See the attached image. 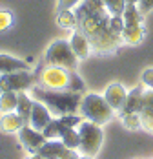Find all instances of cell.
<instances>
[{
    "mask_svg": "<svg viewBox=\"0 0 153 159\" xmlns=\"http://www.w3.org/2000/svg\"><path fill=\"white\" fill-rule=\"evenodd\" d=\"M140 0H126V6H138Z\"/></svg>",
    "mask_w": 153,
    "mask_h": 159,
    "instance_id": "1f68e13d",
    "label": "cell"
},
{
    "mask_svg": "<svg viewBox=\"0 0 153 159\" xmlns=\"http://www.w3.org/2000/svg\"><path fill=\"white\" fill-rule=\"evenodd\" d=\"M73 154L75 152L66 148L60 139H47L46 144L37 152V156L42 159H68V157H71Z\"/></svg>",
    "mask_w": 153,
    "mask_h": 159,
    "instance_id": "9c48e42d",
    "label": "cell"
},
{
    "mask_svg": "<svg viewBox=\"0 0 153 159\" xmlns=\"http://www.w3.org/2000/svg\"><path fill=\"white\" fill-rule=\"evenodd\" d=\"M104 99L107 101V104L115 110V113H119L120 108L124 106V102H126V97H128V90L124 88L120 82H111V84H107L106 90H104Z\"/></svg>",
    "mask_w": 153,
    "mask_h": 159,
    "instance_id": "8fae6325",
    "label": "cell"
},
{
    "mask_svg": "<svg viewBox=\"0 0 153 159\" xmlns=\"http://www.w3.org/2000/svg\"><path fill=\"white\" fill-rule=\"evenodd\" d=\"M68 40H69V44H71V49L75 51V55L78 57V61H86V59L93 53V48H91L90 39L80 31L78 28L71 31V35H69V39H68Z\"/></svg>",
    "mask_w": 153,
    "mask_h": 159,
    "instance_id": "30bf717a",
    "label": "cell"
},
{
    "mask_svg": "<svg viewBox=\"0 0 153 159\" xmlns=\"http://www.w3.org/2000/svg\"><path fill=\"white\" fill-rule=\"evenodd\" d=\"M107 28H109V33H111L113 37L122 39V31H124V18H122V15H111L109 16Z\"/></svg>",
    "mask_w": 153,
    "mask_h": 159,
    "instance_id": "cb8c5ba5",
    "label": "cell"
},
{
    "mask_svg": "<svg viewBox=\"0 0 153 159\" xmlns=\"http://www.w3.org/2000/svg\"><path fill=\"white\" fill-rule=\"evenodd\" d=\"M78 113L86 121H91L95 125L104 126V125H107L113 119L115 110L107 104V101L104 99V95L93 93V92H86V93H82V99H80Z\"/></svg>",
    "mask_w": 153,
    "mask_h": 159,
    "instance_id": "3957f363",
    "label": "cell"
},
{
    "mask_svg": "<svg viewBox=\"0 0 153 159\" xmlns=\"http://www.w3.org/2000/svg\"><path fill=\"white\" fill-rule=\"evenodd\" d=\"M142 97H144V86L138 84L133 90L128 92L126 102H124V106L120 108V111L117 115L122 117V115H128V113H138L140 111V106H142Z\"/></svg>",
    "mask_w": 153,
    "mask_h": 159,
    "instance_id": "4fadbf2b",
    "label": "cell"
},
{
    "mask_svg": "<svg viewBox=\"0 0 153 159\" xmlns=\"http://www.w3.org/2000/svg\"><path fill=\"white\" fill-rule=\"evenodd\" d=\"M69 73L68 70L59 68V66H49L44 64V68H40L37 71L35 84L46 90H68L69 88Z\"/></svg>",
    "mask_w": 153,
    "mask_h": 159,
    "instance_id": "8992f818",
    "label": "cell"
},
{
    "mask_svg": "<svg viewBox=\"0 0 153 159\" xmlns=\"http://www.w3.org/2000/svg\"><path fill=\"white\" fill-rule=\"evenodd\" d=\"M44 64L49 66H59L68 71H76L78 68V57L71 49V44L68 39H57L47 46L44 53Z\"/></svg>",
    "mask_w": 153,
    "mask_h": 159,
    "instance_id": "277c9868",
    "label": "cell"
},
{
    "mask_svg": "<svg viewBox=\"0 0 153 159\" xmlns=\"http://www.w3.org/2000/svg\"><path fill=\"white\" fill-rule=\"evenodd\" d=\"M29 70V62L24 59L13 57L9 53H0V75H7V73H15V71H24Z\"/></svg>",
    "mask_w": 153,
    "mask_h": 159,
    "instance_id": "9a60e30c",
    "label": "cell"
},
{
    "mask_svg": "<svg viewBox=\"0 0 153 159\" xmlns=\"http://www.w3.org/2000/svg\"><path fill=\"white\" fill-rule=\"evenodd\" d=\"M33 102H35V99L31 97V93H28V92H18V104H16L15 111L20 115V119L24 121V125H29Z\"/></svg>",
    "mask_w": 153,
    "mask_h": 159,
    "instance_id": "ac0fdd59",
    "label": "cell"
},
{
    "mask_svg": "<svg viewBox=\"0 0 153 159\" xmlns=\"http://www.w3.org/2000/svg\"><path fill=\"white\" fill-rule=\"evenodd\" d=\"M68 159H80V154H76V152H75V154H73L71 157H68Z\"/></svg>",
    "mask_w": 153,
    "mask_h": 159,
    "instance_id": "d6a6232c",
    "label": "cell"
},
{
    "mask_svg": "<svg viewBox=\"0 0 153 159\" xmlns=\"http://www.w3.org/2000/svg\"><path fill=\"white\" fill-rule=\"evenodd\" d=\"M75 15L78 20V30L84 33L93 51L97 53H113L122 46V39H117L109 33V11L102 0H82L75 7Z\"/></svg>",
    "mask_w": 153,
    "mask_h": 159,
    "instance_id": "6da1fadb",
    "label": "cell"
},
{
    "mask_svg": "<svg viewBox=\"0 0 153 159\" xmlns=\"http://www.w3.org/2000/svg\"><path fill=\"white\" fill-rule=\"evenodd\" d=\"M57 24L60 26L62 30H69V31L76 30L78 20H76L75 9H62V11H57Z\"/></svg>",
    "mask_w": 153,
    "mask_h": 159,
    "instance_id": "d6986e66",
    "label": "cell"
},
{
    "mask_svg": "<svg viewBox=\"0 0 153 159\" xmlns=\"http://www.w3.org/2000/svg\"><path fill=\"white\" fill-rule=\"evenodd\" d=\"M55 115L51 113V110L47 108L46 104H42L40 101H35L33 102V110H31V119H29V126H33L35 130L42 132L44 128L51 123Z\"/></svg>",
    "mask_w": 153,
    "mask_h": 159,
    "instance_id": "7c38bea8",
    "label": "cell"
},
{
    "mask_svg": "<svg viewBox=\"0 0 153 159\" xmlns=\"http://www.w3.org/2000/svg\"><path fill=\"white\" fill-rule=\"evenodd\" d=\"M140 84L146 86L148 90H153V68H148L140 75Z\"/></svg>",
    "mask_w": 153,
    "mask_h": 159,
    "instance_id": "f1b7e54d",
    "label": "cell"
},
{
    "mask_svg": "<svg viewBox=\"0 0 153 159\" xmlns=\"http://www.w3.org/2000/svg\"><path fill=\"white\" fill-rule=\"evenodd\" d=\"M29 159H42V157H38V156H37V154H35V156H31Z\"/></svg>",
    "mask_w": 153,
    "mask_h": 159,
    "instance_id": "e575fe53",
    "label": "cell"
},
{
    "mask_svg": "<svg viewBox=\"0 0 153 159\" xmlns=\"http://www.w3.org/2000/svg\"><path fill=\"white\" fill-rule=\"evenodd\" d=\"M120 121H122V125L128 128V130H133V132L142 128V121H140V115H138V113H128V115H122Z\"/></svg>",
    "mask_w": 153,
    "mask_h": 159,
    "instance_id": "484cf974",
    "label": "cell"
},
{
    "mask_svg": "<svg viewBox=\"0 0 153 159\" xmlns=\"http://www.w3.org/2000/svg\"><path fill=\"white\" fill-rule=\"evenodd\" d=\"M13 26V13L7 9H0V33L7 31Z\"/></svg>",
    "mask_w": 153,
    "mask_h": 159,
    "instance_id": "83f0119b",
    "label": "cell"
},
{
    "mask_svg": "<svg viewBox=\"0 0 153 159\" xmlns=\"http://www.w3.org/2000/svg\"><path fill=\"white\" fill-rule=\"evenodd\" d=\"M18 93L16 92H2L0 93V113H9L16 110Z\"/></svg>",
    "mask_w": 153,
    "mask_h": 159,
    "instance_id": "44dd1931",
    "label": "cell"
},
{
    "mask_svg": "<svg viewBox=\"0 0 153 159\" xmlns=\"http://www.w3.org/2000/svg\"><path fill=\"white\" fill-rule=\"evenodd\" d=\"M60 141L64 143L66 148L73 150V152H78V146H80V135H78V130L76 128H68L64 134H62Z\"/></svg>",
    "mask_w": 153,
    "mask_h": 159,
    "instance_id": "603a6c76",
    "label": "cell"
},
{
    "mask_svg": "<svg viewBox=\"0 0 153 159\" xmlns=\"http://www.w3.org/2000/svg\"><path fill=\"white\" fill-rule=\"evenodd\" d=\"M18 141H20V144L29 152L31 156H35L46 144L47 139L42 132H38V130H35L33 126L26 125V126L20 128V132H18Z\"/></svg>",
    "mask_w": 153,
    "mask_h": 159,
    "instance_id": "ba28073f",
    "label": "cell"
},
{
    "mask_svg": "<svg viewBox=\"0 0 153 159\" xmlns=\"http://www.w3.org/2000/svg\"><path fill=\"white\" fill-rule=\"evenodd\" d=\"M80 2H82V0H59V2H57V11H62V9H75Z\"/></svg>",
    "mask_w": 153,
    "mask_h": 159,
    "instance_id": "f546056e",
    "label": "cell"
},
{
    "mask_svg": "<svg viewBox=\"0 0 153 159\" xmlns=\"http://www.w3.org/2000/svg\"><path fill=\"white\" fill-rule=\"evenodd\" d=\"M69 92H73V93H86V82L82 80V77L76 73V71H71L69 73V88H68Z\"/></svg>",
    "mask_w": 153,
    "mask_h": 159,
    "instance_id": "d4e9b609",
    "label": "cell"
},
{
    "mask_svg": "<svg viewBox=\"0 0 153 159\" xmlns=\"http://www.w3.org/2000/svg\"><path fill=\"white\" fill-rule=\"evenodd\" d=\"M122 18H124V26H137V24L144 22V15L140 13L138 6H126Z\"/></svg>",
    "mask_w": 153,
    "mask_h": 159,
    "instance_id": "7402d4cb",
    "label": "cell"
},
{
    "mask_svg": "<svg viewBox=\"0 0 153 159\" xmlns=\"http://www.w3.org/2000/svg\"><path fill=\"white\" fill-rule=\"evenodd\" d=\"M35 86V75L29 70L0 75V93L2 92H28Z\"/></svg>",
    "mask_w": 153,
    "mask_h": 159,
    "instance_id": "52a82bcc",
    "label": "cell"
},
{
    "mask_svg": "<svg viewBox=\"0 0 153 159\" xmlns=\"http://www.w3.org/2000/svg\"><path fill=\"white\" fill-rule=\"evenodd\" d=\"M140 121H142V128L146 132L153 134V90H146L144 97H142V106H140Z\"/></svg>",
    "mask_w": 153,
    "mask_h": 159,
    "instance_id": "5bb4252c",
    "label": "cell"
},
{
    "mask_svg": "<svg viewBox=\"0 0 153 159\" xmlns=\"http://www.w3.org/2000/svg\"><path fill=\"white\" fill-rule=\"evenodd\" d=\"M22 126H26V125H24V121L20 119V115L16 111H9V113L0 115V132H4V134H18Z\"/></svg>",
    "mask_w": 153,
    "mask_h": 159,
    "instance_id": "2e32d148",
    "label": "cell"
},
{
    "mask_svg": "<svg viewBox=\"0 0 153 159\" xmlns=\"http://www.w3.org/2000/svg\"><path fill=\"white\" fill-rule=\"evenodd\" d=\"M109 15H122L126 9V0H102Z\"/></svg>",
    "mask_w": 153,
    "mask_h": 159,
    "instance_id": "4316f807",
    "label": "cell"
},
{
    "mask_svg": "<svg viewBox=\"0 0 153 159\" xmlns=\"http://www.w3.org/2000/svg\"><path fill=\"white\" fill-rule=\"evenodd\" d=\"M138 9H140L142 15L150 13V11L153 9V0H140V2H138Z\"/></svg>",
    "mask_w": 153,
    "mask_h": 159,
    "instance_id": "4dcf8cb0",
    "label": "cell"
},
{
    "mask_svg": "<svg viewBox=\"0 0 153 159\" xmlns=\"http://www.w3.org/2000/svg\"><path fill=\"white\" fill-rule=\"evenodd\" d=\"M80 159H93V157H90V156H80Z\"/></svg>",
    "mask_w": 153,
    "mask_h": 159,
    "instance_id": "836d02e7",
    "label": "cell"
},
{
    "mask_svg": "<svg viewBox=\"0 0 153 159\" xmlns=\"http://www.w3.org/2000/svg\"><path fill=\"white\" fill-rule=\"evenodd\" d=\"M66 130H68V126L62 123L60 117H53V119H51V123L42 130V134L46 135V139H60L62 134H64Z\"/></svg>",
    "mask_w": 153,
    "mask_h": 159,
    "instance_id": "ffe728a7",
    "label": "cell"
},
{
    "mask_svg": "<svg viewBox=\"0 0 153 159\" xmlns=\"http://www.w3.org/2000/svg\"><path fill=\"white\" fill-rule=\"evenodd\" d=\"M31 97L46 104L55 117L68 115V113H78L80 99H82L80 93H73L69 90H62V92L60 90H46L37 84L31 88Z\"/></svg>",
    "mask_w": 153,
    "mask_h": 159,
    "instance_id": "7a4b0ae2",
    "label": "cell"
},
{
    "mask_svg": "<svg viewBox=\"0 0 153 159\" xmlns=\"http://www.w3.org/2000/svg\"><path fill=\"white\" fill-rule=\"evenodd\" d=\"M146 37V28L144 24H137V26H124L122 31V42L129 44V46H137L144 40Z\"/></svg>",
    "mask_w": 153,
    "mask_h": 159,
    "instance_id": "e0dca14e",
    "label": "cell"
},
{
    "mask_svg": "<svg viewBox=\"0 0 153 159\" xmlns=\"http://www.w3.org/2000/svg\"><path fill=\"white\" fill-rule=\"evenodd\" d=\"M78 135H80V146H78V154L80 156H90L95 157L100 152V146L104 143V132L100 125H95L91 121H82L78 126Z\"/></svg>",
    "mask_w": 153,
    "mask_h": 159,
    "instance_id": "5b68a950",
    "label": "cell"
}]
</instances>
